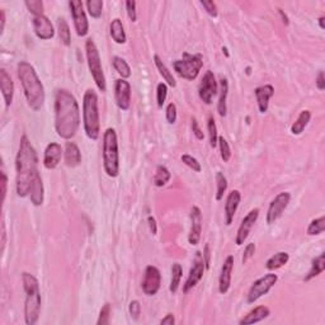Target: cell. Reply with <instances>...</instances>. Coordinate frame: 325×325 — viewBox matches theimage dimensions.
I'll use <instances>...</instances> for the list:
<instances>
[{
  "label": "cell",
  "mask_w": 325,
  "mask_h": 325,
  "mask_svg": "<svg viewBox=\"0 0 325 325\" xmlns=\"http://www.w3.org/2000/svg\"><path fill=\"white\" fill-rule=\"evenodd\" d=\"M168 95V85L165 83H159L156 87V101H158L159 108H163Z\"/></svg>",
  "instance_id": "obj_43"
},
{
  "label": "cell",
  "mask_w": 325,
  "mask_h": 325,
  "mask_svg": "<svg viewBox=\"0 0 325 325\" xmlns=\"http://www.w3.org/2000/svg\"><path fill=\"white\" fill-rule=\"evenodd\" d=\"M278 277L275 273H267L263 277L258 278L255 282H253L251 287L249 288L248 292V302L249 304H254L258 301L259 299L265 295H267L271 291V288L277 283Z\"/></svg>",
  "instance_id": "obj_9"
},
{
  "label": "cell",
  "mask_w": 325,
  "mask_h": 325,
  "mask_svg": "<svg viewBox=\"0 0 325 325\" xmlns=\"http://www.w3.org/2000/svg\"><path fill=\"white\" fill-rule=\"evenodd\" d=\"M17 169V194L19 197L29 196L31 187L38 173V155L27 135H23L19 141L18 153L16 158Z\"/></svg>",
  "instance_id": "obj_2"
},
{
  "label": "cell",
  "mask_w": 325,
  "mask_h": 325,
  "mask_svg": "<svg viewBox=\"0 0 325 325\" xmlns=\"http://www.w3.org/2000/svg\"><path fill=\"white\" fill-rule=\"evenodd\" d=\"M180 160H182L188 168H190V169H192L193 172L200 173L202 170L201 163H200V161L197 160L196 158H193L192 155H189V154H184V155H182Z\"/></svg>",
  "instance_id": "obj_44"
},
{
  "label": "cell",
  "mask_w": 325,
  "mask_h": 325,
  "mask_svg": "<svg viewBox=\"0 0 325 325\" xmlns=\"http://www.w3.org/2000/svg\"><path fill=\"white\" fill-rule=\"evenodd\" d=\"M202 234V211L199 206L190 209V230L188 235V243L190 245H199Z\"/></svg>",
  "instance_id": "obj_17"
},
{
  "label": "cell",
  "mask_w": 325,
  "mask_h": 325,
  "mask_svg": "<svg viewBox=\"0 0 325 325\" xmlns=\"http://www.w3.org/2000/svg\"><path fill=\"white\" fill-rule=\"evenodd\" d=\"M324 270H325V254L321 253L320 255H317L316 258L312 259L311 268H310L309 273L305 276L304 281L305 282H309V281H311L312 278L321 275V273L324 272Z\"/></svg>",
  "instance_id": "obj_29"
},
{
  "label": "cell",
  "mask_w": 325,
  "mask_h": 325,
  "mask_svg": "<svg viewBox=\"0 0 325 325\" xmlns=\"http://www.w3.org/2000/svg\"><path fill=\"white\" fill-rule=\"evenodd\" d=\"M324 21H325V17H320V18H319V26H320V28H321V29H325Z\"/></svg>",
  "instance_id": "obj_60"
},
{
  "label": "cell",
  "mask_w": 325,
  "mask_h": 325,
  "mask_svg": "<svg viewBox=\"0 0 325 325\" xmlns=\"http://www.w3.org/2000/svg\"><path fill=\"white\" fill-rule=\"evenodd\" d=\"M280 16L282 17V21H283V23L286 24V26H288V24H290V21H288V17L286 16L285 13H283V11H281L280 9Z\"/></svg>",
  "instance_id": "obj_58"
},
{
  "label": "cell",
  "mask_w": 325,
  "mask_h": 325,
  "mask_svg": "<svg viewBox=\"0 0 325 325\" xmlns=\"http://www.w3.org/2000/svg\"><path fill=\"white\" fill-rule=\"evenodd\" d=\"M23 290L26 292L24 301V321L27 325H35L40 319L41 291L38 280L28 272L22 273Z\"/></svg>",
  "instance_id": "obj_4"
},
{
  "label": "cell",
  "mask_w": 325,
  "mask_h": 325,
  "mask_svg": "<svg viewBox=\"0 0 325 325\" xmlns=\"http://www.w3.org/2000/svg\"><path fill=\"white\" fill-rule=\"evenodd\" d=\"M6 12L4 9H0V35H3L4 28H6Z\"/></svg>",
  "instance_id": "obj_57"
},
{
  "label": "cell",
  "mask_w": 325,
  "mask_h": 325,
  "mask_svg": "<svg viewBox=\"0 0 325 325\" xmlns=\"http://www.w3.org/2000/svg\"><path fill=\"white\" fill-rule=\"evenodd\" d=\"M204 259H205V266H206V270H209L210 268V262H211V251H210V245L209 244H206L205 245V249H204Z\"/></svg>",
  "instance_id": "obj_53"
},
{
  "label": "cell",
  "mask_w": 325,
  "mask_h": 325,
  "mask_svg": "<svg viewBox=\"0 0 325 325\" xmlns=\"http://www.w3.org/2000/svg\"><path fill=\"white\" fill-rule=\"evenodd\" d=\"M234 270V256L227 255L224 261V265L221 267L219 277V292L221 295L227 294V291L230 290L231 286V275Z\"/></svg>",
  "instance_id": "obj_21"
},
{
  "label": "cell",
  "mask_w": 325,
  "mask_h": 325,
  "mask_svg": "<svg viewBox=\"0 0 325 325\" xmlns=\"http://www.w3.org/2000/svg\"><path fill=\"white\" fill-rule=\"evenodd\" d=\"M201 6L204 7L205 11H206V13L209 14L210 17H212V18H216L217 14H219V12H217V6L215 2H211V0H202Z\"/></svg>",
  "instance_id": "obj_47"
},
{
  "label": "cell",
  "mask_w": 325,
  "mask_h": 325,
  "mask_svg": "<svg viewBox=\"0 0 325 325\" xmlns=\"http://www.w3.org/2000/svg\"><path fill=\"white\" fill-rule=\"evenodd\" d=\"M17 70H18V78L21 80L27 103L35 112L40 111L45 103L46 94L45 88L36 73V69L27 61H21L17 67Z\"/></svg>",
  "instance_id": "obj_3"
},
{
  "label": "cell",
  "mask_w": 325,
  "mask_h": 325,
  "mask_svg": "<svg viewBox=\"0 0 325 325\" xmlns=\"http://www.w3.org/2000/svg\"><path fill=\"white\" fill-rule=\"evenodd\" d=\"M259 217V210L253 209L244 216V219L241 220V224L238 229V233L235 236V244L238 246L243 245L245 243V240L248 239L249 234H250L251 229H253L254 224L256 222Z\"/></svg>",
  "instance_id": "obj_16"
},
{
  "label": "cell",
  "mask_w": 325,
  "mask_h": 325,
  "mask_svg": "<svg viewBox=\"0 0 325 325\" xmlns=\"http://www.w3.org/2000/svg\"><path fill=\"white\" fill-rule=\"evenodd\" d=\"M83 126L90 140H98L101 135L98 95L93 89H88L83 97Z\"/></svg>",
  "instance_id": "obj_5"
},
{
  "label": "cell",
  "mask_w": 325,
  "mask_h": 325,
  "mask_svg": "<svg viewBox=\"0 0 325 325\" xmlns=\"http://www.w3.org/2000/svg\"><path fill=\"white\" fill-rule=\"evenodd\" d=\"M80 126V108L74 94L58 89L55 95V128L63 140H72Z\"/></svg>",
  "instance_id": "obj_1"
},
{
  "label": "cell",
  "mask_w": 325,
  "mask_h": 325,
  "mask_svg": "<svg viewBox=\"0 0 325 325\" xmlns=\"http://www.w3.org/2000/svg\"><path fill=\"white\" fill-rule=\"evenodd\" d=\"M165 118L168 123L174 124L177 122V106L174 103H169L165 108Z\"/></svg>",
  "instance_id": "obj_46"
},
{
  "label": "cell",
  "mask_w": 325,
  "mask_h": 325,
  "mask_svg": "<svg viewBox=\"0 0 325 325\" xmlns=\"http://www.w3.org/2000/svg\"><path fill=\"white\" fill-rule=\"evenodd\" d=\"M170 178H172V174H170L169 169H168L167 167H164V165H159V167L156 168L155 175H154V185L159 188L164 187V185L169 182Z\"/></svg>",
  "instance_id": "obj_34"
},
{
  "label": "cell",
  "mask_w": 325,
  "mask_h": 325,
  "mask_svg": "<svg viewBox=\"0 0 325 325\" xmlns=\"http://www.w3.org/2000/svg\"><path fill=\"white\" fill-rule=\"evenodd\" d=\"M161 286V275L160 271L155 266H148L144 272L141 288L146 296H154L159 292Z\"/></svg>",
  "instance_id": "obj_11"
},
{
  "label": "cell",
  "mask_w": 325,
  "mask_h": 325,
  "mask_svg": "<svg viewBox=\"0 0 325 325\" xmlns=\"http://www.w3.org/2000/svg\"><path fill=\"white\" fill-rule=\"evenodd\" d=\"M205 271H206V266H205L204 255H202L201 251H197L194 259H193V266L189 271V275H188L187 281L183 286V292L184 294H187L188 291L199 285V282L204 277Z\"/></svg>",
  "instance_id": "obj_12"
},
{
  "label": "cell",
  "mask_w": 325,
  "mask_h": 325,
  "mask_svg": "<svg viewBox=\"0 0 325 325\" xmlns=\"http://www.w3.org/2000/svg\"><path fill=\"white\" fill-rule=\"evenodd\" d=\"M183 277V268L179 263H174L172 266V280H170V286L169 291L172 294H175L179 288L180 280Z\"/></svg>",
  "instance_id": "obj_36"
},
{
  "label": "cell",
  "mask_w": 325,
  "mask_h": 325,
  "mask_svg": "<svg viewBox=\"0 0 325 325\" xmlns=\"http://www.w3.org/2000/svg\"><path fill=\"white\" fill-rule=\"evenodd\" d=\"M240 201H241L240 190L234 189L227 194L226 201H225V209H224L225 224H226V226H230V225L233 224L234 217H235L236 211H238Z\"/></svg>",
  "instance_id": "obj_20"
},
{
  "label": "cell",
  "mask_w": 325,
  "mask_h": 325,
  "mask_svg": "<svg viewBox=\"0 0 325 325\" xmlns=\"http://www.w3.org/2000/svg\"><path fill=\"white\" fill-rule=\"evenodd\" d=\"M217 145L220 148V154H221V159L224 160V163H227L231 158V150L230 145L226 141V139L224 136H219V140H217Z\"/></svg>",
  "instance_id": "obj_41"
},
{
  "label": "cell",
  "mask_w": 325,
  "mask_h": 325,
  "mask_svg": "<svg viewBox=\"0 0 325 325\" xmlns=\"http://www.w3.org/2000/svg\"><path fill=\"white\" fill-rule=\"evenodd\" d=\"M220 98L219 102H217V112L221 117L226 116L227 107H226V101H227V94H229V82H227L226 78H222L220 80Z\"/></svg>",
  "instance_id": "obj_30"
},
{
  "label": "cell",
  "mask_w": 325,
  "mask_h": 325,
  "mask_svg": "<svg viewBox=\"0 0 325 325\" xmlns=\"http://www.w3.org/2000/svg\"><path fill=\"white\" fill-rule=\"evenodd\" d=\"M255 244L254 243H249L248 245L245 246V249H244V253H243V258H241V262H243V265H246L248 263V261H250L251 258L254 256V253H255Z\"/></svg>",
  "instance_id": "obj_49"
},
{
  "label": "cell",
  "mask_w": 325,
  "mask_h": 325,
  "mask_svg": "<svg viewBox=\"0 0 325 325\" xmlns=\"http://www.w3.org/2000/svg\"><path fill=\"white\" fill-rule=\"evenodd\" d=\"M27 9L29 13L33 14V17L42 16L43 14V2L42 0H27L26 3Z\"/></svg>",
  "instance_id": "obj_42"
},
{
  "label": "cell",
  "mask_w": 325,
  "mask_h": 325,
  "mask_svg": "<svg viewBox=\"0 0 325 325\" xmlns=\"http://www.w3.org/2000/svg\"><path fill=\"white\" fill-rule=\"evenodd\" d=\"M148 222H149V227H150L151 234H153V235H156V233H158V225H156L155 219H154L153 216H149Z\"/></svg>",
  "instance_id": "obj_56"
},
{
  "label": "cell",
  "mask_w": 325,
  "mask_h": 325,
  "mask_svg": "<svg viewBox=\"0 0 325 325\" xmlns=\"http://www.w3.org/2000/svg\"><path fill=\"white\" fill-rule=\"evenodd\" d=\"M271 315V310L270 307L265 306H256L254 307L251 311H249L243 319H240L239 324L240 325H250V324H256V322L263 321L265 319H267L268 316Z\"/></svg>",
  "instance_id": "obj_24"
},
{
  "label": "cell",
  "mask_w": 325,
  "mask_h": 325,
  "mask_svg": "<svg viewBox=\"0 0 325 325\" xmlns=\"http://www.w3.org/2000/svg\"><path fill=\"white\" fill-rule=\"evenodd\" d=\"M63 159H65V164L70 168H75L82 163V153L80 149L75 143H67L65 150H63Z\"/></svg>",
  "instance_id": "obj_25"
},
{
  "label": "cell",
  "mask_w": 325,
  "mask_h": 325,
  "mask_svg": "<svg viewBox=\"0 0 325 325\" xmlns=\"http://www.w3.org/2000/svg\"><path fill=\"white\" fill-rule=\"evenodd\" d=\"M111 305L104 304L103 307L101 309V312H99V317L97 320V324L98 325H107L109 324V320H111Z\"/></svg>",
  "instance_id": "obj_45"
},
{
  "label": "cell",
  "mask_w": 325,
  "mask_h": 325,
  "mask_svg": "<svg viewBox=\"0 0 325 325\" xmlns=\"http://www.w3.org/2000/svg\"><path fill=\"white\" fill-rule=\"evenodd\" d=\"M103 168L109 178H117L119 174L118 140L114 128H107L103 135Z\"/></svg>",
  "instance_id": "obj_6"
},
{
  "label": "cell",
  "mask_w": 325,
  "mask_h": 325,
  "mask_svg": "<svg viewBox=\"0 0 325 325\" xmlns=\"http://www.w3.org/2000/svg\"><path fill=\"white\" fill-rule=\"evenodd\" d=\"M160 324L161 325H174L175 324L174 315H173V314H167V315H165V317H163V319L160 320Z\"/></svg>",
  "instance_id": "obj_55"
},
{
  "label": "cell",
  "mask_w": 325,
  "mask_h": 325,
  "mask_svg": "<svg viewBox=\"0 0 325 325\" xmlns=\"http://www.w3.org/2000/svg\"><path fill=\"white\" fill-rule=\"evenodd\" d=\"M126 12L129 21L136 22L138 19V12H136V2L134 0H127L126 2Z\"/></svg>",
  "instance_id": "obj_48"
},
{
  "label": "cell",
  "mask_w": 325,
  "mask_h": 325,
  "mask_svg": "<svg viewBox=\"0 0 325 325\" xmlns=\"http://www.w3.org/2000/svg\"><path fill=\"white\" fill-rule=\"evenodd\" d=\"M128 311H129V315L134 317L135 320L139 319V316H140L141 314V305L140 302L138 301V300H134V301L129 302L128 305Z\"/></svg>",
  "instance_id": "obj_50"
},
{
  "label": "cell",
  "mask_w": 325,
  "mask_h": 325,
  "mask_svg": "<svg viewBox=\"0 0 325 325\" xmlns=\"http://www.w3.org/2000/svg\"><path fill=\"white\" fill-rule=\"evenodd\" d=\"M85 53H87L88 68H89L93 80H94L97 88L102 93H104L107 90L106 77H104L103 68H102V61L101 56H99L98 47H97V45H95L92 38L87 40V42H85Z\"/></svg>",
  "instance_id": "obj_7"
},
{
  "label": "cell",
  "mask_w": 325,
  "mask_h": 325,
  "mask_svg": "<svg viewBox=\"0 0 325 325\" xmlns=\"http://www.w3.org/2000/svg\"><path fill=\"white\" fill-rule=\"evenodd\" d=\"M216 201H221L224 199V194L227 189V179L221 172H217L216 174Z\"/></svg>",
  "instance_id": "obj_39"
},
{
  "label": "cell",
  "mask_w": 325,
  "mask_h": 325,
  "mask_svg": "<svg viewBox=\"0 0 325 325\" xmlns=\"http://www.w3.org/2000/svg\"><path fill=\"white\" fill-rule=\"evenodd\" d=\"M70 13L74 21L75 31L79 37H85L89 32V22L84 11V4L80 0H70L69 2Z\"/></svg>",
  "instance_id": "obj_10"
},
{
  "label": "cell",
  "mask_w": 325,
  "mask_h": 325,
  "mask_svg": "<svg viewBox=\"0 0 325 325\" xmlns=\"http://www.w3.org/2000/svg\"><path fill=\"white\" fill-rule=\"evenodd\" d=\"M246 74L250 75V68H246Z\"/></svg>",
  "instance_id": "obj_62"
},
{
  "label": "cell",
  "mask_w": 325,
  "mask_h": 325,
  "mask_svg": "<svg viewBox=\"0 0 325 325\" xmlns=\"http://www.w3.org/2000/svg\"><path fill=\"white\" fill-rule=\"evenodd\" d=\"M0 89H2V94H3L4 102H6V107L9 108L13 103L14 84L11 75L4 69L0 70Z\"/></svg>",
  "instance_id": "obj_23"
},
{
  "label": "cell",
  "mask_w": 325,
  "mask_h": 325,
  "mask_svg": "<svg viewBox=\"0 0 325 325\" xmlns=\"http://www.w3.org/2000/svg\"><path fill=\"white\" fill-rule=\"evenodd\" d=\"M222 51L225 52V55H226V57H229V52H227V48L226 47H222Z\"/></svg>",
  "instance_id": "obj_61"
},
{
  "label": "cell",
  "mask_w": 325,
  "mask_h": 325,
  "mask_svg": "<svg viewBox=\"0 0 325 325\" xmlns=\"http://www.w3.org/2000/svg\"><path fill=\"white\" fill-rule=\"evenodd\" d=\"M154 62H155L156 69L159 70V73H160V75L163 77V79L165 80V84L169 85V87H172V88L177 87V82H175L174 77H173L172 73L169 72V69L167 68V65L163 62V60L160 58V56L154 55Z\"/></svg>",
  "instance_id": "obj_31"
},
{
  "label": "cell",
  "mask_w": 325,
  "mask_h": 325,
  "mask_svg": "<svg viewBox=\"0 0 325 325\" xmlns=\"http://www.w3.org/2000/svg\"><path fill=\"white\" fill-rule=\"evenodd\" d=\"M57 32L58 37H60L61 42L65 46H70L72 43V35H70V28L69 24L67 23V21L63 18L57 19Z\"/></svg>",
  "instance_id": "obj_35"
},
{
  "label": "cell",
  "mask_w": 325,
  "mask_h": 325,
  "mask_svg": "<svg viewBox=\"0 0 325 325\" xmlns=\"http://www.w3.org/2000/svg\"><path fill=\"white\" fill-rule=\"evenodd\" d=\"M32 24H33L35 35L37 36L40 40L47 41V40H51V38H53V36H55V29H53L52 23H51V21L45 16V14L33 17V19H32Z\"/></svg>",
  "instance_id": "obj_18"
},
{
  "label": "cell",
  "mask_w": 325,
  "mask_h": 325,
  "mask_svg": "<svg viewBox=\"0 0 325 325\" xmlns=\"http://www.w3.org/2000/svg\"><path fill=\"white\" fill-rule=\"evenodd\" d=\"M291 194L288 192H281L278 193L277 196L272 200V202L270 204L267 210V224L272 225L282 216L283 211L287 209L288 204H290Z\"/></svg>",
  "instance_id": "obj_13"
},
{
  "label": "cell",
  "mask_w": 325,
  "mask_h": 325,
  "mask_svg": "<svg viewBox=\"0 0 325 325\" xmlns=\"http://www.w3.org/2000/svg\"><path fill=\"white\" fill-rule=\"evenodd\" d=\"M109 33H111L112 40L114 41L118 45H123L126 43L127 37H126V32H124L123 24H122V21L119 18H114L113 21L111 22V26H109Z\"/></svg>",
  "instance_id": "obj_27"
},
{
  "label": "cell",
  "mask_w": 325,
  "mask_h": 325,
  "mask_svg": "<svg viewBox=\"0 0 325 325\" xmlns=\"http://www.w3.org/2000/svg\"><path fill=\"white\" fill-rule=\"evenodd\" d=\"M3 227V241H2V251H4V246H6V226H4V222L2 225Z\"/></svg>",
  "instance_id": "obj_59"
},
{
  "label": "cell",
  "mask_w": 325,
  "mask_h": 325,
  "mask_svg": "<svg viewBox=\"0 0 325 325\" xmlns=\"http://www.w3.org/2000/svg\"><path fill=\"white\" fill-rule=\"evenodd\" d=\"M310 119H311V112L307 111V109H304V111L300 112L296 121L291 126V134L296 136L301 135L304 133V129L307 127V124H309Z\"/></svg>",
  "instance_id": "obj_28"
},
{
  "label": "cell",
  "mask_w": 325,
  "mask_h": 325,
  "mask_svg": "<svg viewBox=\"0 0 325 325\" xmlns=\"http://www.w3.org/2000/svg\"><path fill=\"white\" fill-rule=\"evenodd\" d=\"M254 94H255L256 103H258V109L261 113H266L268 111V106H270V99L272 98L275 94V88L271 84L262 85L254 89Z\"/></svg>",
  "instance_id": "obj_22"
},
{
  "label": "cell",
  "mask_w": 325,
  "mask_h": 325,
  "mask_svg": "<svg viewBox=\"0 0 325 325\" xmlns=\"http://www.w3.org/2000/svg\"><path fill=\"white\" fill-rule=\"evenodd\" d=\"M112 63H113L114 70L118 73L121 79H128L131 77V68H129V65L124 58L119 57V56H114L112 58Z\"/></svg>",
  "instance_id": "obj_33"
},
{
  "label": "cell",
  "mask_w": 325,
  "mask_h": 325,
  "mask_svg": "<svg viewBox=\"0 0 325 325\" xmlns=\"http://www.w3.org/2000/svg\"><path fill=\"white\" fill-rule=\"evenodd\" d=\"M62 148L57 143H50L45 149L43 154V167L48 170L56 169L60 164L61 158H62Z\"/></svg>",
  "instance_id": "obj_19"
},
{
  "label": "cell",
  "mask_w": 325,
  "mask_h": 325,
  "mask_svg": "<svg viewBox=\"0 0 325 325\" xmlns=\"http://www.w3.org/2000/svg\"><path fill=\"white\" fill-rule=\"evenodd\" d=\"M288 261H290L288 253H286V251H278V253H276L275 255L271 256L267 262H266V268H267L268 271H276L278 270V268L287 265Z\"/></svg>",
  "instance_id": "obj_32"
},
{
  "label": "cell",
  "mask_w": 325,
  "mask_h": 325,
  "mask_svg": "<svg viewBox=\"0 0 325 325\" xmlns=\"http://www.w3.org/2000/svg\"><path fill=\"white\" fill-rule=\"evenodd\" d=\"M7 183H8V177H7V174L4 172H2V200H6V196H7Z\"/></svg>",
  "instance_id": "obj_54"
},
{
  "label": "cell",
  "mask_w": 325,
  "mask_h": 325,
  "mask_svg": "<svg viewBox=\"0 0 325 325\" xmlns=\"http://www.w3.org/2000/svg\"><path fill=\"white\" fill-rule=\"evenodd\" d=\"M217 85L216 78L211 70L206 72V74L202 78L201 83L199 87V97L205 104H211L214 101V97L217 94Z\"/></svg>",
  "instance_id": "obj_14"
},
{
  "label": "cell",
  "mask_w": 325,
  "mask_h": 325,
  "mask_svg": "<svg viewBox=\"0 0 325 325\" xmlns=\"http://www.w3.org/2000/svg\"><path fill=\"white\" fill-rule=\"evenodd\" d=\"M85 6H87V11L92 18H101L102 11H103V2L102 0H88Z\"/></svg>",
  "instance_id": "obj_38"
},
{
  "label": "cell",
  "mask_w": 325,
  "mask_h": 325,
  "mask_svg": "<svg viewBox=\"0 0 325 325\" xmlns=\"http://www.w3.org/2000/svg\"><path fill=\"white\" fill-rule=\"evenodd\" d=\"M29 199H31V202L33 204V206L38 207L42 206L43 201H45V188H43V182L41 175L38 174L36 177L35 182L31 187V192H29Z\"/></svg>",
  "instance_id": "obj_26"
},
{
  "label": "cell",
  "mask_w": 325,
  "mask_h": 325,
  "mask_svg": "<svg viewBox=\"0 0 325 325\" xmlns=\"http://www.w3.org/2000/svg\"><path fill=\"white\" fill-rule=\"evenodd\" d=\"M207 129H209L210 146L215 149L217 146V140H219V135H217L216 122H215V118L212 116L209 117V121H207Z\"/></svg>",
  "instance_id": "obj_40"
},
{
  "label": "cell",
  "mask_w": 325,
  "mask_h": 325,
  "mask_svg": "<svg viewBox=\"0 0 325 325\" xmlns=\"http://www.w3.org/2000/svg\"><path fill=\"white\" fill-rule=\"evenodd\" d=\"M324 230H325V217L320 216L310 222L309 226H307L306 234L309 236H315V235H320V234H322L324 233Z\"/></svg>",
  "instance_id": "obj_37"
},
{
  "label": "cell",
  "mask_w": 325,
  "mask_h": 325,
  "mask_svg": "<svg viewBox=\"0 0 325 325\" xmlns=\"http://www.w3.org/2000/svg\"><path fill=\"white\" fill-rule=\"evenodd\" d=\"M114 99L122 111H128L131 106V84L126 79H117L114 83Z\"/></svg>",
  "instance_id": "obj_15"
},
{
  "label": "cell",
  "mask_w": 325,
  "mask_h": 325,
  "mask_svg": "<svg viewBox=\"0 0 325 325\" xmlns=\"http://www.w3.org/2000/svg\"><path fill=\"white\" fill-rule=\"evenodd\" d=\"M204 67V57L201 53L196 55H190V53L184 52L182 55V58L173 61V69L179 75L180 78L185 80H194L199 77Z\"/></svg>",
  "instance_id": "obj_8"
},
{
  "label": "cell",
  "mask_w": 325,
  "mask_h": 325,
  "mask_svg": "<svg viewBox=\"0 0 325 325\" xmlns=\"http://www.w3.org/2000/svg\"><path fill=\"white\" fill-rule=\"evenodd\" d=\"M315 84H316V88L319 90H324L325 89L324 72H319V74H317V77H316V80H315Z\"/></svg>",
  "instance_id": "obj_52"
},
{
  "label": "cell",
  "mask_w": 325,
  "mask_h": 325,
  "mask_svg": "<svg viewBox=\"0 0 325 325\" xmlns=\"http://www.w3.org/2000/svg\"><path fill=\"white\" fill-rule=\"evenodd\" d=\"M192 131H193V135L196 136L197 140L202 141L205 139V135H204V131H202L201 128H200V124L199 122H197V119L193 117L192 118Z\"/></svg>",
  "instance_id": "obj_51"
}]
</instances>
